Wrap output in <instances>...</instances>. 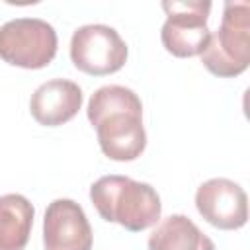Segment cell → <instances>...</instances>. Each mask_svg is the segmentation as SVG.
I'll return each mask as SVG.
<instances>
[{
	"mask_svg": "<svg viewBox=\"0 0 250 250\" xmlns=\"http://www.w3.org/2000/svg\"><path fill=\"white\" fill-rule=\"evenodd\" d=\"M88 121L96 129L102 152L117 162L139 158L146 146L141 98L125 86L107 84L98 88L86 107Z\"/></svg>",
	"mask_w": 250,
	"mask_h": 250,
	"instance_id": "1",
	"label": "cell"
},
{
	"mask_svg": "<svg viewBox=\"0 0 250 250\" xmlns=\"http://www.w3.org/2000/svg\"><path fill=\"white\" fill-rule=\"evenodd\" d=\"M90 199L98 215L129 232H141L160 221V195L150 184L129 176H102L90 186Z\"/></svg>",
	"mask_w": 250,
	"mask_h": 250,
	"instance_id": "2",
	"label": "cell"
},
{
	"mask_svg": "<svg viewBox=\"0 0 250 250\" xmlns=\"http://www.w3.org/2000/svg\"><path fill=\"white\" fill-rule=\"evenodd\" d=\"M203 66L219 78H234L250 62V4L227 2L219 29L201 53Z\"/></svg>",
	"mask_w": 250,
	"mask_h": 250,
	"instance_id": "3",
	"label": "cell"
},
{
	"mask_svg": "<svg viewBox=\"0 0 250 250\" xmlns=\"http://www.w3.org/2000/svg\"><path fill=\"white\" fill-rule=\"evenodd\" d=\"M57 31L39 18H16L0 25V59L12 66L37 70L57 55Z\"/></svg>",
	"mask_w": 250,
	"mask_h": 250,
	"instance_id": "4",
	"label": "cell"
},
{
	"mask_svg": "<svg viewBox=\"0 0 250 250\" xmlns=\"http://www.w3.org/2000/svg\"><path fill=\"white\" fill-rule=\"evenodd\" d=\"M166 21L160 29V41L164 49L180 59L201 55L209 43L211 31L207 18L211 2L188 0V2H162Z\"/></svg>",
	"mask_w": 250,
	"mask_h": 250,
	"instance_id": "5",
	"label": "cell"
},
{
	"mask_svg": "<svg viewBox=\"0 0 250 250\" xmlns=\"http://www.w3.org/2000/svg\"><path fill=\"white\" fill-rule=\"evenodd\" d=\"M127 55V43L109 25L88 23L72 33L70 61L90 76H107L121 70Z\"/></svg>",
	"mask_w": 250,
	"mask_h": 250,
	"instance_id": "6",
	"label": "cell"
},
{
	"mask_svg": "<svg viewBox=\"0 0 250 250\" xmlns=\"http://www.w3.org/2000/svg\"><path fill=\"white\" fill-rule=\"evenodd\" d=\"M197 213L215 229L236 230L248 221L246 191L229 178H211L195 191Z\"/></svg>",
	"mask_w": 250,
	"mask_h": 250,
	"instance_id": "7",
	"label": "cell"
},
{
	"mask_svg": "<svg viewBox=\"0 0 250 250\" xmlns=\"http://www.w3.org/2000/svg\"><path fill=\"white\" fill-rule=\"evenodd\" d=\"M94 234L84 209L66 197L47 205L43 217L45 250H92Z\"/></svg>",
	"mask_w": 250,
	"mask_h": 250,
	"instance_id": "8",
	"label": "cell"
},
{
	"mask_svg": "<svg viewBox=\"0 0 250 250\" xmlns=\"http://www.w3.org/2000/svg\"><path fill=\"white\" fill-rule=\"evenodd\" d=\"M82 88L64 78L43 82L29 100V111L39 125L59 127L70 121L82 107Z\"/></svg>",
	"mask_w": 250,
	"mask_h": 250,
	"instance_id": "9",
	"label": "cell"
},
{
	"mask_svg": "<svg viewBox=\"0 0 250 250\" xmlns=\"http://www.w3.org/2000/svg\"><path fill=\"white\" fill-rule=\"evenodd\" d=\"M148 250H215L213 240L186 215L162 219L148 236Z\"/></svg>",
	"mask_w": 250,
	"mask_h": 250,
	"instance_id": "10",
	"label": "cell"
},
{
	"mask_svg": "<svg viewBox=\"0 0 250 250\" xmlns=\"http://www.w3.org/2000/svg\"><path fill=\"white\" fill-rule=\"evenodd\" d=\"M35 209L21 193L0 195V250H25Z\"/></svg>",
	"mask_w": 250,
	"mask_h": 250,
	"instance_id": "11",
	"label": "cell"
}]
</instances>
